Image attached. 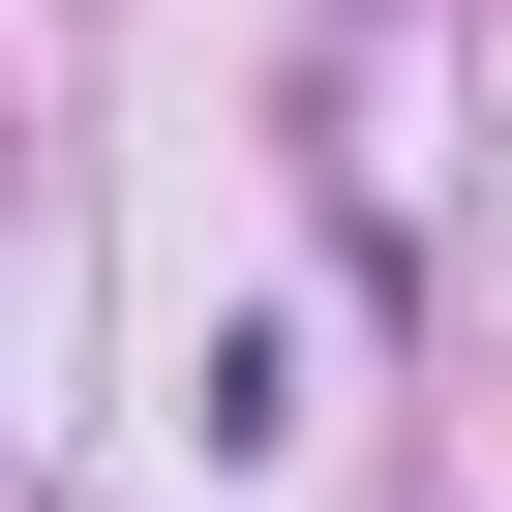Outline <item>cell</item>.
<instances>
[]
</instances>
